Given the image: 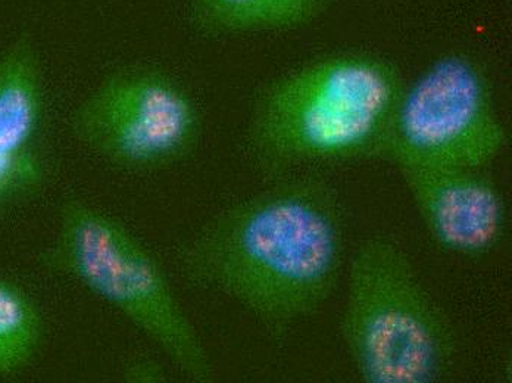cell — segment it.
I'll list each match as a JSON object with an SVG mask.
<instances>
[{"label": "cell", "mask_w": 512, "mask_h": 383, "mask_svg": "<svg viewBox=\"0 0 512 383\" xmlns=\"http://www.w3.org/2000/svg\"><path fill=\"white\" fill-rule=\"evenodd\" d=\"M345 249L337 189L317 174H289L212 217L174 261L184 282L236 302L282 344L333 294Z\"/></svg>", "instance_id": "6da1fadb"}, {"label": "cell", "mask_w": 512, "mask_h": 383, "mask_svg": "<svg viewBox=\"0 0 512 383\" xmlns=\"http://www.w3.org/2000/svg\"><path fill=\"white\" fill-rule=\"evenodd\" d=\"M405 79L371 52L312 59L262 87L248 115L249 161L268 180L304 165L382 160Z\"/></svg>", "instance_id": "7a4b0ae2"}, {"label": "cell", "mask_w": 512, "mask_h": 383, "mask_svg": "<svg viewBox=\"0 0 512 383\" xmlns=\"http://www.w3.org/2000/svg\"><path fill=\"white\" fill-rule=\"evenodd\" d=\"M46 272L76 280L111 305L193 382L214 379L195 326L154 255L120 221L77 195L65 196L51 244L39 255Z\"/></svg>", "instance_id": "3957f363"}, {"label": "cell", "mask_w": 512, "mask_h": 383, "mask_svg": "<svg viewBox=\"0 0 512 383\" xmlns=\"http://www.w3.org/2000/svg\"><path fill=\"white\" fill-rule=\"evenodd\" d=\"M340 336L365 383H436L457 353L454 330L398 242L376 235L348 267Z\"/></svg>", "instance_id": "277c9868"}, {"label": "cell", "mask_w": 512, "mask_h": 383, "mask_svg": "<svg viewBox=\"0 0 512 383\" xmlns=\"http://www.w3.org/2000/svg\"><path fill=\"white\" fill-rule=\"evenodd\" d=\"M508 145L482 64L461 51L433 59L405 80L390 120L382 160L399 171L486 170Z\"/></svg>", "instance_id": "5b68a950"}, {"label": "cell", "mask_w": 512, "mask_h": 383, "mask_svg": "<svg viewBox=\"0 0 512 383\" xmlns=\"http://www.w3.org/2000/svg\"><path fill=\"white\" fill-rule=\"evenodd\" d=\"M71 136L128 173L162 170L193 154L202 115L189 90L164 68L127 64L105 74L74 107Z\"/></svg>", "instance_id": "8992f818"}, {"label": "cell", "mask_w": 512, "mask_h": 383, "mask_svg": "<svg viewBox=\"0 0 512 383\" xmlns=\"http://www.w3.org/2000/svg\"><path fill=\"white\" fill-rule=\"evenodd\" d=\"M435 245L462 258H482L504 241L507 202L485 170L399 171Z\"/></svg>", "instance_id": "52a82bcc"}, {"label": "cell", "mask_w": 512, "mask_h": 383, "mask_svg": "<svg viewBox=\"0 0 512 383\" xmlns=\"http://www.w3.org/2000/svg\"><path fill=\"white\" fill-rule=\"evenodd\" d=\"M45 110L42 55L28 33L0 52V201L42 179L33 149Z\"/></svg>", "instance_id": "ba28073f"}, {"label": "cell", "mask_w": 512, "mask_h": 383, "mask_svg": "<svg viewBox=\"0 0 512 383\" xmlns=\"http://www.w3.org/2000/svg\"><path fill=\"white\" fill-rule=\"evenodd\" d=\"M332 0H183L190 26L206 37L279 33L314 23Z\"/></svg>", "instance_id": "9c48e42d"}, {"label": "cell", "mask_w": 512, "mask_h": 383, "mask_svg": "<svg viewBox=\"0 0 512 383\" xmlns=\"http://www.w3.org/2000/svg\"><path fill=\"white\" fill-rule=\"evenodd\" d=\"M43 320L23 289L0 279V376L17 375L37 353Z\"/></svg>", "instance_id": "30bf717a"}, {"label": "cell", "mask_w": 512, "mask_h": 383, "mask_svg": "<svg viewBox=\"0 0 512 383\" xmlns=\"http://www.w3.org/2000/svg\"><path fill=\"white\" fill-rule=\"evenodd\" d=\"M128 378H136L134 381L139 382H161L164 381L165 373L162 369H159L158 364L152 366L151 363H136L131 366L130 372H128Z\"/></svg>", "instance_id": "8fae6325"}]
</instances>
